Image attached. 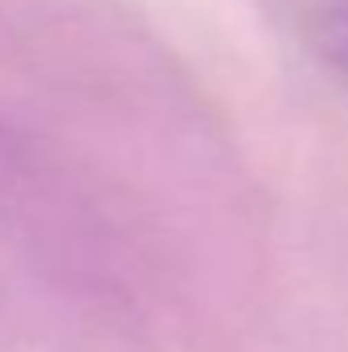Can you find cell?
<instances>
[{
  "mask_svg": "<svg viewBox=\"0 0 348 352\" xmlns=\"http://www.w3.org/2000/svg\"><path fill=\"white\" fill-rule=\"evenodd\" d=\"M316 54L348 82V0H320L307 16Z\"/></svg>",
  "mask_w": 348,
  "mask_h": 352,
  "instance_id": "obj_1",
  "label": "cell"
}]
</instances>
